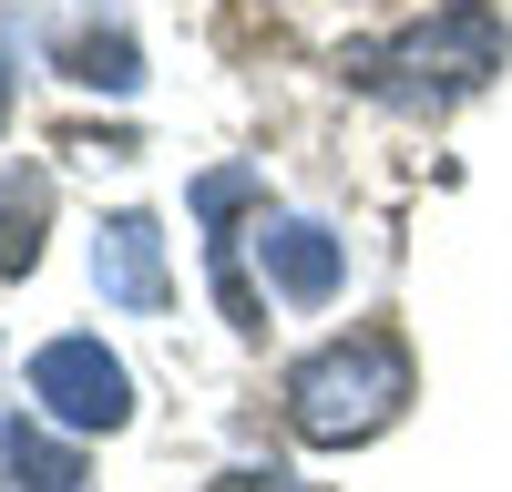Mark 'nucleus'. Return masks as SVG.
<instances>
[{
  "instance_id": "obj_9",
  "label": "nucleus",
  "mask_w": 512,
  "mask_h": 492,
  "mask_svg": "<svg viewBox=\"0 0 512 492\" xmlns=\"http://www.w3.org/2000/svg\"><path fill=\"white\" fill-rule=\"evenodd\" d=\"M72 72H82V82H113V93H134V82H144V72H134V41H72Z\"/></svg>"
},
{
  "instance_id": "obj_1",
  "label": "nucleus",
  "mask_w": 512,
  "mask_h": 492,
  "mask_svg": "<svg viewBox=\"0 0 512 492\" xmlns=\"http://www.w3.org/2000/svg\"><path fill=\"white\" fill-rule=\"evenodd\" d=\"M502 52H512V31H502L492 0H441L431 21H410L390 41H359L349 82L379 93V103H400V113H441L461 93H482V82L502 72Z\"/></svg>"
},
{
  "instance_id": "obj_5",
  "label": "nucleus",
  "mask_w": 512,
  "mask_h": 492,
  "mask_svg": "<svg viewBox=\"0 0 512 492\" xmlns=\"http://www.w3.org/2000/svg\"><path fill=\"white\" fill-rule=\"evenodd\" d=\"M256 246H267V277L287 287L297 308L338 298V236H328V226H308V216H267V226H256Z\"/></svg>"
},
{
  "instance_id": "obj_8",
  "label": "nucleus",
  "mask_w": 512,
  "mask_h": 492,
  "mask_svg": "<svg viewBox=\"0 0 512 492\" xmlns=\"http://www.w3.org/2000/svg\"><path fill=\"white\" fill-rule=\"evenodd\" d=\"M41 216H52V185H41V175H21L11 195H0V277L41 267Z\"/></svg>"
},
{
  "instance_id": "obj_11",
  "label": "nucleus",
  "mask_w": 512,
  "mask_h": 492,
  "mask_svg": "<svg viewBox=\"0 0 512 492\" xmlns=\"http://www.w3.org/2000/svg\"><path fill=\"white\" fill-rule=\"evenodd\" d=\"M0 123H11V52H0Z\"/></svg>"
},
{
  "instance_id": "obj_4",
  "label": "nucleus",
  "mask_w": 512,
  "mask_h": 492,
  "mask_svg": "<svg viewBox=\"0 0 512 492\" xmlns=\"http://www.w3.org/2000/svg\"><path fill=\"white\" fill-rule=\"evenodd\" d=\"M93 277H103L113 308L154 318V308H164V226H154V216H113L103 246H93Z\"/></svg>"
},
{
  "instance_id": "obj_3",
  "label": "nucleus",
  "mask_w": 512,
  "mask_h": 492,
  "mask_svg": "<svg viewBox=\"0 0 512 492\" xmlns=\"http://www.w3.org/2000/svg\"><path fill=\"white\" fill-rule=\"evenodd\" d=\"M31 400L52 410L62 431H123L134 421V380H123V359L103 339H52L31 359Z\"/></svg>"
},
{
  "instance_id": "obj_6",
  "label": "nucleus",
  "mask_w": 512,
  "mask_h": 492,
  "mask_svg": "<svg viewBox=\"0 0 512 492\" xmlns=\"http://www.w3.org/2000/svg\"><path fill=\"white\" fill-rule=\"evenodd\" d=\"M246 195H256V175H246V164H216V175H195V216H236ZM216 308H226L236 328H256V318H267V308L246 298V277H236V236H216Z\"/></svg>"
},
{
  "instance_id": "obj_2",
  "label": "nucleus",
  "mask_w": 512,
  "mask_h": 492,
  "mask_svg": "<svg viewBox=\"0 0 512 492\" xmlns=\"http://www.w3.org/2000/svg\"><path fill=\"white\" fill-rule=\"evenodd\" d=\"M400 400H410V349L390 339V328H359V339H338V349L287 369V421L318 451H349L369 431H390Z\"/></svg>"
},
{
  "instance_id": "obj_10",
  "label": "nucleus",
  "mask_w": 512,
  "mask_h": 492,
  "mask_svg": "<svg viewBox=\"0 0 512 492\" xmlns=\"http://www.w3.org/2000/svg\"><path fill=\"white\" fill-rule=\"evenodd\" d=\"M216 492H297V482H287V472H226Z\"/></svg>"
},
{
  "instance_id": "obj_7",
  "label": "nucleus",
  "mask_w": 512,
  "mask_h": 492,
  "mask_svg": "<svg viewBox=\"0 0 512 492\" xmlns=\"http://www.w3.org/2000/svg\"><path fill=\"white\" fill-rule=\"evenodd\" d=\"M0 462H11L31 492H82V451H72V441H52L41 421H11V431H0Z\"/></svg>"
}]
</instances>
